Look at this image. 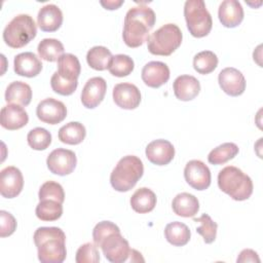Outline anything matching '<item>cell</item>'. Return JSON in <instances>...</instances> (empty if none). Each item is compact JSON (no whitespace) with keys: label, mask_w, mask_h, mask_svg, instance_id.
<instances>
[{"label":"cell","mask_w":263,"mask_h":263,"mask_svg":"<svg viewBox=\"0 0 263 263\" xmlns=\"http://www.w3.org/2000/svg\"><path fill=\"white\" fill-rule=\"evenodd\" d=\"M155 12L147 5L140 4L128 9L124 17L122 38L128 47H139L149 38L155 24Z\"/></svg>","instance_id":"cell-1"},{"label":"cell","mask_w":263,"mask_h":263,"mask_svg":"<svg viewBox=\"0 0 263 263\" xmlns=\"http://www.w3.org/2000/svg\"><path fill=\"white\" fill-rule=\"evenodd\" d=\"M33 238L41 263H62L66 259V234L61 228L39 227Z\"/></svg>","instance_id":"cell-2"},{"label":"cell","mask_w":263,"mask_h":263,"mask_svg":"<svg viewBox=\"0 0 263 263\" xmlns=\"http://www.w3.org/2000/svg\"><path fill=\"white\" fill-rule=\"evenodd\" d=\"M218 186L224 193L237 201L248 199L253 193L252 179L233 165L225 166L219 172Z\"/></svg>","instance_id":"cell-3"},{"label":"cell","mask_w":263,"mask_h":263,"mask_svg":"<svg viewBox=\"0 0 263 263\" xmlns=\"http://www.w3.org/2000/svg\"><path fill=\"white\" fill-rule=\"evenodd\" d=\"M143 173L144 165L138 156H123L110 175L111 186L119 192H126L137 184Z\"/></svg>","instance_id":"cell-4"},{"label":"cell","mask_w":263,"mask_h":263,"mask_svg":"<svg viewBox=\"0 0 263 263\" xmlns=\"http://www.w3.org/2000/svg\"><path fill=\"white\" fill-rule=\"evenodd\" d=\"M37 27L29 14H17L4 28L3 40L12 48H21L36 37Z\"/></svg>","instance_id":"cell-5"},{"label":"cell","mask_w":263,"mask_h":263,"mask_svg":"<svg viewBox=\"0 0 263 263\" xmlns=\"http://www.w3.org/2000/svg\"><path fill=\"white\" fill-rule=\"evenodd\" d=\"M182 38L181 29L177 25L165 24L149 36L148 50L155 55H170L181 45Z\"/></svg>","instance_id":"cell-6"},{"label":"cell","mask_w":263,"mask_h":263,"mask_svg":"<svg viewBox=\"0 0 263 263\" xmlns=\"http://www.w3.org/2000/svg\"><path fill=\"white\" fill-rule=\"evenodd\" d=\"M184 16L192 36L201 38L211 32L213 21L203 0H187L184 5Z\"/></svg>","instance_id":"cell-7"},{"label":"cell","mask_w":263,"mask_h":263,"mask_svg":"<svg viewBox=\"0 0 263 263\" xmlns=\"http://www.w3.org/2000/svg\"><path fill=\"white\" fill-rule=\"evenodd\" d=\"M103 255L112 263H122L128 260L130 248L128 241L120 232H114L108 235L101 243Z\"/></svg>","instance_id":"cell-8"},{"label":"cell","mask_w":263,"mask_h":263,"mask_svg":"<svg viewBox=\"0 0 263 263\" xmlns=\"http://www.w3.org/2000/svg\"><path fill=\"white\" fill-rule=\"evenodd\" d=\"M77 163L76 154L69 149L58 148L49 153L46 159L48 170L59 176H66L71 174Z\"/></svg>","instance_id":"cell-9"},{"label":"cell","mask_w":263,"mask_h":263,"mask_svg":"<svg viewBox=\"0 0 263 263\" xmlns=\"http://www.w3.org/2000/svg\"><path fill=\"white\" fill-rule=\"evenodd\" d=\"M186 182L196 190H205L211 185V171L201 160L193 159L186 163L184 168Z\"/></svg>","instance_id":"cell-10"},{"label":"cell","mask_w":263,"mask_h":263,"mask_svg":"<svg viewBox=\"0 0 263 263\" xmlns=\"http://www.w3.org/2000/svg\"><path fill=\"white\" fill-rule=\"evenodd\" d=\"M36 115L42 122L58 124L66 118L67 108L63 102L53 98H47L37 105Z\"/></svg>","instance_id":"cell-11"},{"label":"cell","mask_w":263,"mask_h":263,"mask_svg":"<svg viewBox=\"0 0 263 263\" xmlns=\"http://www.w3.org/2000/svg\"><path fill=\"white\" fill-rule=\"evenodd\" d=\"M24 177L15 166H6L0 173V193L5 198L16 197L23 190Z\"/></svg>","instance_id":"cell-12"},{"label":"cell","mask_w":263,"mask_h":263,"mask_svg":"<svg viewBox=\"0 0 263 263\" xmlns=\"http://www.w3.org/2000/svg\"><path fill=\"white\" fill-rule=\"evenodd\" d=\"M218 82L222 90L231 97L240 96L246 89V79L242 73L232 67H227L219 73Z\"/></svg>","instance_id":"cell-13"},{"label":"cell","mask_w":263,"mask_h":263,"mask_svg":"<svg viewBox=\"0 0 263 263\" xmlns=\"http://www.w3.org/2000/svg\"><path fill=\"white\" fill-rule=\"evenodd\" d=\"M107 90L106 80L102 77L88 79L81 91V103L85 108L93 109L104 100Z\"/></svg>","instance_id":"cell-14"},{"label":"cell","mask_w":263,"mask_h":263,"mask_svg":"<svg viewBox=\"0 0 263 263\" xmlns=\"http://www.w3.org/2000/svg\"><path fill=\"white\" fill-rule=\"evenodd\" d=\"M113 101L122 109H136L141 103V92L133 83H118L113 88Z\"/></svg>","instance_id":"cell-15"},{"label":"cell","mask_w":263,"mask_h":263,"mask_svg":"<svg viewBox=\"0 0 263 263\" xmlns=\"http://www.w3.org/2000/svg\"><path fill=\"white\" fill-rule=\"evenodd\" d=\"M175 156L173 144L163 139L154 140L146 147V157L150 162L156 165L168 164Z\"/></svg>","instance_id":"cell-16"},{"label":"cell","mask_w":263,"mask_h":263,"mask_svg":"<svg viewBox=\"0 0 263 263\" xmlns=\"http://www.w3.org/2000/svg\"><path fill=\"white\" fill-rule=\"evenodd\" d=\"M170 79V69L165 63L152 61L142 69V80L149 87L157 88Z\"/></svg>","instance_id":"cell-17"},{"label":"cell","mask_w":263,"mask_h":263,"mask_svg":"<svg viewBox=\"0 0 263 263\" xmlns=\"http://www.w3.org/2000/svg\"><path fill=\"white\" fill-rule=\"evenodd\" d=\"M29 121L27 111L16 104H8L1 109L0 123L8 130H15L25 126Z\"/></svg>","instance_id":"cell-18"},{"label":"cell","mask_w":263,"mask_h":263,"mask_svg":"<svg viewBox=\"0 0 263 263\" xmlns=\"http://www.w3.org/2000/svg\"><path fill=\"white\" fill-rule=\"evenodd\" d=\"M13 66L14 72L17 75L31 78L37 76L41 72L43 65L35 53L26 51L14 57Z\"/></svg>","instance_id":"cell-19"},{"label":"cell","mask_w":263,"mask_h":263,"mask_svg":"<svg viewBox=\"0 0 263 263\" xmlns=\"http://www.w3.org/2000/svg\"><path fill=\"white\" fill-rule=\"evenodd\" d=\"M218 16L226 28H235L243 20V8L236 0H224L219 5Z\"/></svg>","instance_id":"cell-20"},{"label":"cell","mask_w":263,"mask_h":263,"mask_svg":"<svg viewBox=\"0 0 263 263\" xmlns=\"http://www.w3.org/2000/svg\"><path fill=\"white\" fill-rule=\"evenodd\" d=\"M37 23L42 31L54 32L63 24V12L55 4H46L38 11Z\"/></svg>","instance_id":"cell-21"},{"label":"cell","mask_w":263,"mask_h":263,"mask_svg":"<svg viewBox=\"0 0 263 263\" xmlns=\"http://www.w3.org/2000/svg\"><path fill=\"white\" fill-rule=\"evenodd\" d=\"M174 93L180 101H191L197 97L200 91V83L194 76H178L173 84Z\"/></svg>","instance_id":"cell-22"},{"label":"cell","mask_w":263,"mask_h":263,"mask_svg":"<svg viewBox=\"0 0 263 263\" xmlns=\"http://www.w3.org/2000/svg\"><path fill=\"white\" fill-rule=\"evenodd\" d=\"M172 208L176 215L184 218H190L194 217L199 211V202L197 197L193 194L181 192L174 197Z\"/></svg>","instance_id":"cell-23"},{"label":"cell","mask_w":263,"mask_h":263,"mask_svg":"<svg viewBox=\"0 0 263 263\" xmlns=\"http://www.w3.org/2000/svg\"><path fill=\"white\" fill-rule=\"evenodd\" d=\"M32 100L31 86L23 81L11 82L5 90V101L9 104L28 106Z\"/></svg>","instance_id":"cell-24"},{"label":"cell","mask_w":263,"mask_h":263,"mask_svg":"<svg viewBox=\"0 0 263 263\" xmlns=\"http://www.w3.org/2000/svg\"><path fill=\"white\" fill-rule=\"evenodd\" d=\"M130 205L139 214L149 213L156 205V195L147 187L139 188L130 197Z\"/></svg>","instance_id":"cell-25"},{"label":"cell","mask_w":263,"mask_h":263,"mask_svg":"<svg viewBox=\"0 0 263 263\" xmlns=\"http://www.w3.org/2000/svg\"><path fill=\"white\" fill-rule=\"evenodd\" d=\"M164 236L171 245L176 247H183L190 240L191 232L186 224L175 221L168 223L165 226Z\"/></svg>","instance_id":"cell-26"},{"label":"cell","mask_w":263,"mask_h":263,"mask_svg":"<svg viewBox=\"0 0 263 263\" xmlns=\"http://www.w3.org/2000/svg\"><path fill=\"white\" fill-rule=\"evenodd\" d=\"M85 136V126L78 121H71L59 129V140L68 145L80 144Z\"/></svg>","instance_id":"cell-27"},{"label":"cell","mask_w":263,"mask_h":263,"mask_svg":"<svg viewBox=\"0 0 263 263\" xmlns=\"http://www.w3.org/2000/svg\"><path fill=\"white\" fill-rule=\"evenodd\" d=\"M111 51L101 45H97L91 47L86 53V62L88 66L98 71H104L108 69L111 60H112Z\"/></svg>","instance_id":"cell-28"},{"label":"cell","mask_w":263,"mask_h":263,"mask_svg":"<svg viewBox=\"0 0 263 263\" xmlns=\"http://www.w3.org/2000/svg\"><path fill=\"white\" fill-rule=\"evenodd\" d=\"M81 66L76 55L72 53H64L58 60V73L67 79L78 80Z\"/></svg>","instance_id":"cell-29"},{"label":"cell","mask_w":263,"mask_h":263,"mask_svg":"<svg viewBox=\"0 0 263 263\" xmlns=\"http://www.w3.org/2000/svg\"><path fill=\"white\" fill-rule=\"evenodd\" d=\"M39 57L47 62H55L64 54L63 43L54 38L42 39L37 47Z\"/></svg>","instance_id":"cell-30"},{"label":"cell","mask_w":263,"mask_h":263,"mask_svg":"<svg viewBox=\"0 0 263 263\" xmlns=\"http://www.w3.org/2000/svg\"><path fill=\"white\" fill-rule=\"evenodd\" d=\"M238 153V147L236 144L227 142L214 148L208 155V160L212 164H224L230 159L234 158Z\"/></svg>","instance_id":"cell-31"},{"label":"cell","mask_w":263,"mask_h":263,"mask_svg":"<svg viewBox=\"0 0 263 263\" xmlns=\"http://www.w3.org/2000/svg\"><path fill=\"white\" fill-rule=\"evenodd\" d=\"M62 204L63 203L52 199L40 200L35 210L36 216L41 221H55L63 215Z\"/></svg>","instance_id":"cell-32"},{"label":"cell","mask_w":263,"mask_h":263,"mask_svg":"<svg viewBox=\"0 0 263 263\" xmlns=\"http://www.w3.org/2000/svg\"><path fill=\"white\" fill-rule=\"evenodd\" d=\"M218 66V58L211 50H203L196 53L193 58V68L199 74H210Z\"/></svg>","instance_id":"cell-33"},{"label":"cell","mask_w":263,"mask_h":263,"mask_svg":"<svg viewBox=\"0 0 263 263\" xmlns=\"http://www.w3.org/2000/svg\"><path fill=\"white\" fill-rule=\"evenodd\" d=\"M135 64L130 57L126 54H116L112 57L108 67L109 72L116 77H124L129 75L134 70Z\"/></svg>","instance_id":"cell-34"},{"label":"cell","mask_w":263,"mask_h":263,"mask_svg":"<svg viewBox=\"0 0 263 263\" xmlns=\"http://www.w3.org/2000/svg\"><path fill=\"white\" fill-rule=\"evenodd\" d=\"M27 141L32 149L45 150L51 144V135L43 127H35L28 133Z\"/></svg>","instance_id":"cell-35"},{"label":"cell","mask_w":263,"mask_h":263,"mask_svg":"<svg viewBox=\"0 0 263 263\" xmlns=\"http://www.w3.org/2000/svg\"><path fill=\"white\" fill-rule=\"evenodd\" d=\"M193 220L200 223V226L196 228V232L203 237V241L205 243L214 242L217 236V223L214 222L208 214H203L199 218H194Z\"/></svg>","instance_id":"cell-36"},{"label":"cell","mask_w":263,"mask_h":263,"mask_svg":"<svg viewBox=\"0 0 263 263\" xmlns=\"http://www.w3.org/2000/svg\"><path fill=\"white\" fill-rule=\"evenodd\" d=\"M39 200L52 199L61 203L65 200V192L61 184L54 181H47L43 183L38 192Z\"/></svg>","instance_id":"cell-37"},{"label":"cell","mask_w":263,"mask_h":263,"mask_svg":"<svg viewBox=\"0 0 263 263\" xmlns=\"http://www.w3.org/2000/svg\"><path fill=\"white\" fill-rule=\"evenodd\" d=\"M50 85L54 92L62 96H70L76 90L78 80L66 79L55 71L50 78Z\"/></svg>","instance_id":"cell-38"},{"label":"cell","mask_w":263,"mask_h":263,"mask_svg":"<svg viewBox=\"0 0 263 263\" xmlns=\"http://www.w3.org/2000/svg\"><path fill=\"white\" fill-rule=\"evenodd\" d=\"M114 232H120L119 227L114 224L113 222L110 221H102L99 222L93 230H92V239H93V243L100 248L102 241L111 233Z\"/></svg>","instance_id":"cell-39"},{"label":"cell","mask_w":263,"mask_h":263,"mask_svg":"<svg viewBox=\"0 0 263 263\" xmlns=\"http://www.w3.org/2000/svg\"><path fill=\"white\" fill-rule=\"evenodd\" d=\"M75 261L77 263H98L100 261V254L97 246L91 242L80 246L76 252Z\"/></svg>","instance_id":"cell-40"},{"label":"cell","mask_w":263,"mask_h":263,"mask_svg":"<svg viewBox=\"0 0 263 263\" xmlns=\"http://www.w3.org/2000/svg\"><path fill=\"white\" fill-rule=\"evenodd\" d=\"M0 236L6 237L11 235L16 229L15 218L6 211H0Z\"/></svg>","instance_id":"cell-41"},{"label":"cell","mask_w":263,"mask_h":263,"mask_svg":"<svg viewBox=\"0 0 263 263\" xmlns=\"http://www.w3.org/2000/svg\"><path fill=\"white\" fill-rule=\"evenodd\" d=\"M237 262H257L259 263L260 262V259L258 257V254L251 250V249H245L240 252L237 260Z\"/></svg>","instance_id":"cell-42"},{"label":"cell","mask_w":263,"mask_h":263,"mask_svg":"<svg viewBox=\"0 0 263 263\" xmlns=\"http://www.w3.org/2000/svg\"><path fill=\"white\" fill-rule=\"evenodd\" d=\"M123 0H107V1H101V5L104 6V8L109 9V10H113V9H117L120 5L123 4Z\"/></svg>","instance_id":"cell-43"},{"label":"cell","mask_w":263,"mask_h":263,"mask_svg":"<svg viewBox=\"0 0 263 263\" xmlns=\"http://www.w3.org/2000/svg\"><path fill=\"white\" fill-rule=\"evenodd\" d=\"M128 260L132 261V262H138V261H144V259L142 258V254L139 253L138 251L134 250V249H130V252H129V257H128Z\"/></svg>","instance_id":"cell-44"}]
</instances>
